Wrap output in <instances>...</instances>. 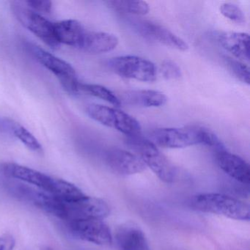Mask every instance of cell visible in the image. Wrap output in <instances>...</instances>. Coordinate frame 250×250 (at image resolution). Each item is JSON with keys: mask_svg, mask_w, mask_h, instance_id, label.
I'll list each match as a JSON object with an SVG mask.
<instances>
[{"mask_svg": "<svg viewBox=\"0 0 250 250\" xmlns=\"http://www.w3.org/2000/svg\"><path fill=\"white\" fill-rule=\"evenodd\" d=\"M14 136L30 150L36 153H42L43 151L42 145L40 144L39 140L24 126L17 125L14 128Z\"/></svg>", "mask_w": 250, "mask_h": 250, "instance_id": "cell-21", "label": "cell"}, {"mask_svg": "<svg viewBox=\"0 0 250 250\" xmlns=\"http://www.w3.org/2000/svg\"><path fill=\"white\" fill-rule=\"evenodd\" d=\"M105 161L114 172L121 175L140 173L147 167L137 155L118 147L106 151Z\"/></svg>", "mask_w": 250, "mask_h": 250, "instance_id": "cell-12", "label": "cell"}, {"mask_svg": "<svg viewBox=\"0 0 250 250\" xmlns=\"http://www.w3.org/2000/svg\"><path fill=\"white\" fill-rule=\"evenodd\" d=\"M206 129L200 125L157 128L151 133L150 137L156 146L165 148H183L195 145H204Z\"/></svg>", "mask_w": 250, "mask_h": 250, "instance_id": "cell-4", "label": "cell"}, {"mask_svg": "<svg viewBox=\"0 0 250 250\" xmlns=\"http://www.w3.org/2000/svg\"><path fill=\"white\" fill-rule=\"evenodd\" d=\"M194 210L204 213L222 215L236 220L249 221V205L235 197L216 193H207L194 196L190 202Z\"/></svg>", "mask_w": 250, "mask_h": 250, "instance_id": "cell-1", "label": "cell"}, {"mask_svg": "<svg viewBox=\"0 0 250 250\" xmlns=\"http://www.w3.org/2000/svg\"><path fill=\"white\" fill-rule=\"evenodd\" d=\"M16 240L10 234L0 235V250H14Z\"/></svg>", "mask_w": 250, "mask_h": 250, "instance_id": "cell-26", "label": "cell"}, {"mask_svg": "<svg viewBox=\"0 0 250 250\" xmlns=\"http://www.w3.org/2000/svg\"><path fill=\"white\" fill-rule=\"evenodd\" d=\"M126 144L164 182L172 183L176 176V169L157 146L141 135L127 137Z\"/></svg>", "mask_w": 250, "mask_h": 250, "instance_id": "cell-2", "label": "cell"}, {"mask_svg": "<svg viewBox=\"0 0 250 250\" xmlns=\"http://www.w3.org/2000/svg\"><path fill=\"white\" fill-rule=\"evenodd\" d=\"M118 43V37L112 33L87 30L80 49L86 53L98 55L114 50Z\"/></svg>", "mask_w": 250, "mask_h": 250, "instance_id": "cell-16", "label": "cell"}, {"mask_svg": "<svg viewBox=\"0 0 250 250\" xmlns=\"http://www.w3.org/2000/svg\"><path fill=\"white\" fill-rule=\"evenodd\" d=\"M25 4H27V7L36 12L38 11L43 14H50L52 9V2L51 1L29 0V1H26Z\"/></svg>", "mask_w": 250, "mask_h": 250, "instance_id": "cell-25", "label": "cell"}, {"mask_svg": "<svg viewBox=\"0 0 250 250\" xmlns=\"http://www.w3.org/2000/svg\"><path fill=\"white\" fill-rule=\"evenodd\" d=\"M80 90H83L85 93L102 99L111 104L115 106H120L121 102L119 97L109 89L99 85V84H80Z\"/></svg>", "mask_w": 250, "mask_h": 250, "instance_id": "cell-20", "label": "cell"}, {"mask_svg": "<svg viewBox=\"0 0 250 250\" xmlns=\"http://www.w3.org/2000/svg\"><path fill=\"white\" fill-rule=\"evenodd\" d=\"M216 161L227 175L241 184H250V165L245 160L223 149L216 151Z\"/></svg>", "mask_w": 250, "mask_h": 250, "instance_id": "cell-13", "label": "cell"}, {"mask_svg": "<svg viewBox=\"0 0 250 250\" xmlns=\"http://www.w3.org/2000/svg\"><path fill=\"white\" fill-rule=\"evenodd\" d=\"M161 74L167 80H178L182 76L178 64L171 60H166L161 65Z\"/></svg>", "mask_w": 250, "mask_h": 250, "instance_id": "cell-24", "label": "cell"}, {"mask_svg": "<svg viewBox=\"0 0 250 250\" xmlns=\"http://www.w3.org/2000/svg\"><path fill=\"white\" fill-rule=\"evenodd\" d=\"M2 171L9 178L22 181L27 185L34 186L48 194H51L53 191L56 178L43 172L16 163L4 164Z\"/></svg>", "mask_w": 250, "mask_h": 250, "instance_id": "cell-11", "label": "cell"}, {"mask_svg": "<svg viewBox=\"0 0 250 250\" xmlns=\"http://www.w3.org/2000/svg\"><path fill=\"white\" fill-rule=\"evenodd\" d=\"M11 9L20 22L46 45L52 49H57L60 46L55 37L54 23L21 2H11Z\"/></svg>", "mask_w": 250, "mask_h": 250, "instance_id": "cell-6", "label": "cell"}, {"mask_svg": "<svg viewBox=\"0 0 250 250\" xmlns=\"http://www.w3.org/2000/svg\"><path fill=\"white\" fill-rule=\"evenodd\" d=\"M55 37L58 43L80 49L87 30L80 21L63 20L54 23Z\"/></svg>", "mask_w": 250, "mask_h": 250, "instance_id": "cell-17", "label": "cell"}, {"mask_svg": "<svg viewBox=\"0 0 250 250\" xmlns=\"http://www.w3.org/2000/svg\"><path fill=\"white\" fill-rule=\"evenodd\" d=\"M108 6L114 11L127 13L137 16H144L148 14L150 7L144 1L134 0H113L106 2Z\"/></svg>", "mask_w": 250, "mask_h": 250, "instance_id": "cell-19", "label": "cell"}, {"mask_svg": "<svg viewBox=\"0 0 250 250\" xmlns=\"http://www.w3.org/2000/svg\"><path fill=\"white\" fill-rule=\"evenodd\" d=\"M67 224L73 235L83 241L99 245L112 244L110 229L102 219H83Z\"/></svg>", "mask_w": 250, "mask_h": 250, "instance_id": "cell-9", "label": "cell"}, {"mask_svg": "<svg viewBox=\"0 0 250 250\" xmlns=\"http://www.w3.org/2000/svg\"><path fill=\"white\" fill-rule=\"evenodd\" d=\"M121 99L125 104L140 107H159L167 102L165 93L153 90H128L121 94Z\"/></svg>", "mask_w": 250, "mask_h": 250, "instance_id": "cell-18", "label": "cell"}, {"mask_svg": "<svg viewBox=\"0 0 250 250\" xmlns=\"http://www.w3.org/2000/svg\"><path fill=\"white\" fill-rule=\"evenodd\" d=\"M225 61L228 68L232 71L235 77H236L243 83L250 84V68L248 65L241 61L230 58H225Z\"/></svg>", "mask_w": 250, "mask_h": 250, "instance_id": "cell-22", "label": "cell"}, {"mask_svg": "<svg viewBox=\"0 0 250 250\" xmlns=\"http://www.w3.org/2000/svg\"><path fill=\"white\" fill-rule=\"evenodd\" d=\"M33 56L46 69L55 74L67 92L77 94L80 91V84L75 69L66 61L46 52L35 45L29 46Z\"/></svg>", "mask_w": 250, "mask_h": 250, "instance_id": "cell-5", "label": "cell"}, {"mask_svg": "<svg viewBox=\"0 0 250 250\" xmlns=\"http://www.w3.org/2000/svg\"><path fill=\"white\" fill-rule=\"evenodd\" d=\"M86 112L96 122L117 130L127 137L141 135L142 128L140 123L124 111L93 104L87 106Z\"/></svg>", "mask_w": 250, "mask_h": 250, "instance_id": "cell-3", "label": "cell"}, {"mask_svg": "<svg viewBox=\"0 0 250 250\" xmlns=\"http://www.w3.org/2000/svg\"><path fill=\"white\" fill-rule=\"evenodd\" d=\"M115 240L121 250H150L144 232L133 223H125L118 227Z\"/></svg>", "mask_w": 250, "mask_h": 250, "instance_id": "cell-15", "label": "cell"}, {"mask_svg": "<svg viewBox=\"0 0 250 250\" xmlns=\"http://www.w3.org/2000/svg\"><path fill=\"white\" fill-rule=\"evenodd\" d=\"M108 65L115 74L124 78L146 83L155 81L157 78V68L155 64L140 57H117L110 60Z\"/></svg>", "mask_w": 250, "mask_h": 250, "instance_id": "cell-7", "label": "cell"}, {"mask_svg": "<svg viewBox=\"0 0 250 250\" xmlns=\"http://www.w3.org/2000/svg\"><path fill=\"white\" fill-rule=\"evenodd\" d=\"M218 43L241 62H250V36L247 33L221 32L214 36Z\"/></svg>", "mask_w": 250, "mask_h": 250, "instance_id": "cell-14", "label": "cell"}, {"mask_svg": "<svg viewBox=\"0 0 250 250\" xmlns=\"http://www.w3.org/2000/svg\"><path fill=\"white\" fill-rule=\"evenodd\" d=\"M132 25L137 33L146 39L159 42L177 50L185 52L188 49V43L184 39L160 24L146 20H137L133 21Z\"/></svg>", "mask_w": 250, "mask_h": 250, "instance_id": "cell-10", "label": "cell"}, {"mask_svg": "<svg viewBox=\"0 0 250 250\" xmlns=\"http://www.w3.org/2000/svg\"><path fill=\"white\" fill-rule=\"evenodd\" d=\"M220 12L224 17L238 24H245V15L242 10L232 3H224L220 6Z\"/></svg>", "mask_w": 250, "mask_h": 250, "instance_id": "cell-23", "label": "cell"}, {"mask_svg": "<svg viewBox=\"0 0 250 250\" xmlns=\"http://www.w3.org/2000/svg\"><path fill=\"white\" fill-rule=\"evenodd\" d=\"M64 202V201H63ZM110 213L109 206L102 199L85 195L74 202H64L62 220L68 222L83 219H103Z\"/></svg>", "mask_w": 250, "mask_h": 250, "instance_id": "cell-8", "label": "cell"}]
</instances>
